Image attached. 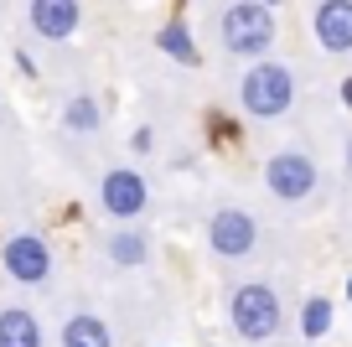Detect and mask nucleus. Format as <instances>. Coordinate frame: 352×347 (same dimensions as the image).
Masks as SVG:
<instances>
[{"mask_svg": "<svg viewBox=\"0 0 352 347\" xmlns=\"http://www.w3.org/2000/svg\"><path fill=\"white\" fill-rule=\"evenodd\" d=\"M228 326L243 342H275L285 332V301L270 280H243L228 291Z\"/></svg>", "mask_w": 352, "mask_h": 347, "instance_id": "nucleus-1", "label": "nucleus"}, {"mask_svg": "<svg viewBox=\"0 0 352 347\" xmlns=\"http://www.w3.org/2000/svg\"><path fill=\"white\" fill-rule=\"evenodd\" d=\"M259 218L249 213V207H218V213L208 218V249L212 260L223 264H243L259 254Z\"/></svg>", "mask_w": 352, "mask_h": 347, "instance_id": "nucleus-5", "label": "nucleus"}, {"mask_svg": "<svg viewBox=\"0 0 352 347\" xmlns=\"http://www.w3.org/2000/svg\"><path fill=\"white\" fill-rule=\"evenodd\" d=\"M104 254H109L114 270H145L151 264V233L145 228H109Z\"/></svg>", "mask_w": 352, "mask_h": 347, "instance_id": "nucleus-10", "label": "nucleus"}, {"mask_svg": "<svg viewBox=\"0 0 352 347\" xmlns=\"http://www.w3.org/2000/svg\"><path fill=\"white\" fill-rule=\"evenodd\" d=\"M327 326H331V301L311 295V301H306V316H300V332H306V337H321Z\"/></svg>", "mask_w": 352, "mask_h": 347, "instance_id": "nucleus-15", "label": "nucleus"}, {"mask_svg": "<svg viewBox=\"0 0 352 347\" xmlns=\"http://www.w3.org/2000/svg\"><path fill=\"white\" fill-rule=\"evenodd\" d=\"M347 171H352V140H347Z\"/></svg>", "mask_w": 352, "mask_h": 347, "instance_id": "nucleus-17", "label": "nucleus"}, {"mask_svg": "<svg viewBox=\"0 0 352 347\" xmlns=\"http://www.w3.org/2000/svg\"><path fill=\"white\" fill-rule=\"evenodd\" d=\"M296 104V73L285 63H254L249 73L239 78V109L249 120H280Z\"/></svg>", "mask_w": 352, "mask_h": 347, "instance_id": "nucleus-3", "label": "nucleus"}, {"mask_svg": "<svg viewBox=\"0 0 352 347\" xmlns=\"http://www.w3.org/2000/svg\"><path fill=\"white\" fill-rule=\"evenodd\" d=\"M264 6H275V0H264Z\"/></svg>", "mask_w": 352, "mask_h": 347, "instance_id": "nucleus-18", "label": "nucleus"}, {"mask_svg": "<svg viewBox=\"0 0 352 347\" xmlns=\"http://www.w3.org/2000/svg\"><path fill=\"white\" fill-rule=\"evenodd\" d=\"M42 322L32 306H0V347H42Z\"/></svg>", "mask_w": 352, "mask_h": 347, "instance_id": "nucleus-12", "label": "nucleus"}, {"mask_svg": "<svg viewBox=\"0 0 352 347\" xmlns=\"http://www.w3.org/2000/svg\"><path fill=\"white\" fill-rule=\"evenodd\" d=\"M26 21L42 42H67L83 21V6L78 0H26Z\"/></svg>", "mask_w": 352, "mask_h": 347, "instance_id": "nucleus-8", "label": "nucleus"}, {"mask_svg": "<svg viewBox=\"0 0 352 347\" xmlns=\"http://www.w3.org/2000/svg\"><path fill=\"white\" fill-rule=\"evenodd\" d=\"M99 207L114 223H135V218H145V207H151V182H145L140 171H130V166H109V171L99 176Z\"/></svg>", "mask_w": 352, "mask_h": 347, "instance_id": "nucleus-7", "label": "nucleus"}, {"mask_svg": "<svg viewBox=\"0 0 352 347\" xmlns=\"http://www.w3.org/2000/svg\"><path fill=\"white\" fill-rule=\"evenodd\" d=\"M57 347H114V332H109V322H104L99 311H73L63 322Z\"/></svg>", "mask_w": 352, "mask_h": 347, "instance_id": "nucleus-11", "label": "nucleus"}, {"mask_svg": "<svg viewBox=\"0 0 352 347\" xmlns=\"http://www.w3.org/2000/svg\"><path fill=\"white\" fill-rule=\"evenodd\" d=\"M264 187H270V197L275 202H311L321 187V166L311 151H300V145H285V151H275L270 161H264Z\"/></svg>", "mask_w": 352, "mask_h": 347, "instance_id": "nucleus-4", "label": "nucleus"}, {"mask_svg": "<svg viewBox=\"0 0 352 347\" xmlns=\"http://www.w3.org/2000/svg\"><path fill=\"white\" fill-rule=\"evenodd\" d=\"M63 125L73 135H99V125H104V109H99V98L94 94H73L63 104Z\"/></svg>", "mask_w": 352, "mask_h": 347, "instance_id": "nucleus-13", "label": "nucleus"}, {"mask_svg": "<svg viewBox=\"0 0 352 347\" xmlns=\"http://www.w3.org/2000/svg\"><path fill=\"white\" fill-rule=\"evenodd\" d=\"M155 47H161L166 57H176V63H197V47H192V32H187V21H166L161 32H155Z\"/></svg>", "mask_w": 352, "mask_h": 347, "instance_id": "nucleus-14", "label": "nucleus"}, {"mask_svg": "<svg viewBox=\"0 0 352 347\" xmlns=\"http://www.w3.org/2000/svg\"><path fill=\"white\" fill-rule=\"evenodd\" d=\"M0 270L11 275L16 285H47L52 270H57L52 244H47L42 233H32V228H21V233H11L6 249H0Z\"/></svg>", "mask_w": 352, "mask_h": 347, "instance_id": "nucleus-6", "label": "nucleus"}, {"mask_svg": "<svg viewBox=\"0 0 352 347\" xmlns=\"http://www.w3.org/2000/svg\"><path fill=\"white\" fill-rule=\"evenodd\" d=\"M342 98H347V104H352V78H347V83H342Z\"/></svg>", "mask_w": 352, "mask_h": 347, "instance_id": "nucleus-16", "label": "nucleus"}, {"mask_svg": "<svg viewBox=\"0 0 352 347\" xmlns=\"http://www.w3.org/2000/svg\"><path fill=\"white\" fill-rule=\"evenodd\" d=\"M275 11L264 0H233L223 6L218 16V36H223V52L228 57H264L275 47Z\"/></svg>", "mask_w": 352, "mask_h": 347, "instance_id": "nucleus-2", "label": "nucleus"}, {"mask_svg": "<svg viewBox=\"0 0 352 347\" xmlns=\"http://www.w3.org/2000/svg\"><path fill=\"white\" fill-rule=\"evenodd\" d=\"M311 32L327 52L347 57L352 52V0H321L316 11H311Z\"/></svg>", "mask_w": 352, "mask_h": 347, "instance_id": "nucleus-9", "label": "nucleus"}]
</instances>
